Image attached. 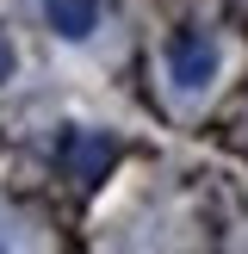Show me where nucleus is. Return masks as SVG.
Listing matches in <instances>:
<instances>
[{"instance_id": "nucleus-3", "label": "nucleus", "mask_w": 248, "mask_h": 254, "mask_svg": "<svg viewBox=\"0 0 248 254\" xmlns=\"http://www.w3.org/2000/svg\"><path fill=\"white\" fill-rule=\"evenodd\" d=\"M44 19H50L56 37L81 44V37H93V25H99V0H44Z\"/></svg>"}, {"instance_id": "nucleus-4", "label": "nucleus", "mask_w": 248, "mask_h": 254, "mask_svg": "<svg viewBox=\"0 0 248 254\" xmlns=\"http://www.w3.org/2000/svg\"><path fill=\"white\" fill-rule=\"evenodd\" d=\"M12 74V44H6V31H0V81Z\"/></svg>"}, {"instance_id": "nucleus-2", "label": "nucleus", "mask_w": 248, "mask_h": 254, "mask_svg": "<svg viewBox=\"0 0 248 254\" xmlns=\"http://www.w3.org/2000/svg\"><path fill=\"white\" fill-rule=\"evenodd\" d=\"M56 155H62V168H68L74 180H99V174L112 168V155H118V143H112L106 130H62Z\"/></svg>"}, {"instance_id": "nucleus-1", "label": "nucleus", "mask_w": 248, "mask_h": 254, "mask_svg": "<svg viewBox=\"0 0 248 254\" xmlns=\"http://www.w3.org/2000/svg\"><path fill=\"white\" fill-rule=\"evenodd\" d=\"M168 74L192 93V87H205L211 74H217V44H211L205 31H174L168 37Z\"/></svg>"}]
</instances>
